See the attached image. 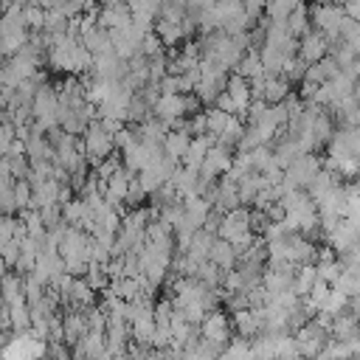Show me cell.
Wrapping results in <instances>:
<instances>
[{
    "label": "cell",
    "instance_id": "16",
    "mask_svg": "<svg viewBox=\"0 0 360 360\" xmlns=\"http://www.w3.org/2000/svg\"><path fill=\"white\" fill-rule=\"evenodd\" d=\"M208 259L217 264V267H222V270H231V267H236V248L228 242V239H222V236H214V242H211V250H208Z\"/></svg>",
    "mask_w": 360,
    "mask_h": 360
},
{
    "label": "cell",
    "instance_id": "29",
    "mask_svg": "<svg viewBox=\"0 0 360 360\" xmlns=\"http://www.w3.org/2000/svg\"><path fill=\"white\" fill-rule=\"evenodd\" d=\"M228 121H231V112L219 110L217 104H208V110H205V129H208L211 135H219V132L228 127Z\"/></svg>",
    "mask_w": 360,
    "mask_h": 360
},
{
    "label": "cell",
    "instance_id": "31",
    "mask_svg": "<svg viewBox=\"0 0 360 360\" xmlns=\"http://www.w3.org/2000/svg\"><path fill=\"white\" fill-rule=\"evenodd\" d=\"M332 287L343 290L346 295L360 292V270H354V267H343V270H340V276H338V281H335Z\"/></svg>",
    "mask_w": 360,
    "mask_h": 360
},
{
    "label": "cell",
    "instance_id": "45",
    "mask_svg": "<svg viewBox=\"0 0 360 360\" xmlns=\"http://www.w3.org/2000/svg\"><path fill=\"white\" fill-rule=\"evenodd\" d=\"M6 6H8V0H0V14L6 11Z\"/></svg>",
    "mask_w": 360,
    "mask_h": 360
},
{
    "label": "cell",
    "instance_id": "17",
    "mask_svg": "<svg viewBox=\"0 0 360 360\" xmlns=\"http://www.w3.org/2000/svg\"><path fill=\"white\" fill-rule=\"evenodd\" d=\"M214 236H217V233H211V231H205V228H197V231L191 233L188 245H186L188 259H191V262H197V264H200V262H205V259H208V250H211Z\"/></svg>",
    "mask_w": 360,
    "mask_h": 360
},
{
    "label": "cell",
    "instance_id": "1",
    "mask_svg": "<svg viewBox=\"0 0 360 360\" xmlns=\"http://www.w3.org/2000/svg\"><path fill=\"white\" fill-rule=\"evenodd\" d=\"M82 152H84V158H87V163H90V166H96L101 158H107V155H112V152H115L112 135L101 127L98 115H96V118L84 127V132H82Z\"/></svg>",
    "mask_w": 360,
    "mask_h": 360
},
{
    "label": "cell",
    "instance_id": "38",
    "mask_svg": "<svg viewBox=\"0 0 360 360\" xmlns=\"http://www.w3.org/2000/svg\"><path fill=\"white\" fill-rule=\"evenodd\" d=\"M115 169H121V158H118L115 152H112V155H107V158H101V160L93 166V172H96L101 180H107V177H110Z\"/></svg>",
    "mask_w": 360,
    "mask_h": 360
},
{
    "label": "cell",
    "instance_id": "34",
    "mask_svg": "<svg viewBox=\"0 0 360 360\" xmlns=\"http://www.w3.org/2000/svg\"><path fill=\"white\" fill-rule=\"evenodd\" d=\"M22 20H25V25H28L31 31H37V28H42V22H45V8H42L37 0H28L25 8H22Z\"/></svg>",
    "mask_w": 360,
    "mask_h": 360
},
{
    "label": "cell",
    "instance_id": "28",
    "mask_svg": "<svg viewBox=\"0 0 360 360\" xmlns=\"http://www.w3.org/2000/svg\"><path fill=\"white\" fill-rule=\"evenodd\" d=\"M298 0H264V17L270 22H287L290 11L295 8Z\"/></svg>",
    "mask_w": 360,
    "mask_h": 360
},
{
    "label": "cell",
    "instance_id": "14",
    "mask_svg": "<svg viewBox=\"0 0 360 360\" xmlns=\"http://www.w3.org/2000/svg\"><path fill=\"white\" fill-rule=\"evenodd\" d=\"M214 143H217V135H211V132H202V135H191V141H188V149H186V155L180 158V163L200 169V163H202L205 152H208Z\"/></svg>",
    "mask_w": 360,
    "mask_h": 360
},
{
    "label": "cell",
    "instance_id": "40",
    "mask_svg": "<svg viewBox=\"0 0 360 360\" xmlns=\"http://www.w3.org/2000/svg\"><path fill=\"white\" fill-rule=\"evenodd\" d=\"M0 256L8 262V267H14V262L20 259V239H14V236L11 239H3L0 242Z\"/></svg>",
    "mask_w": 360,
    "mask_h": 360
},
{
    "label": "cell",
    "instance_id": "44",
    "mask_svg": "<svg viewBox=\"0 0 360 360\" xmlns=\"http://www.w3.org/2000/svg\"><path fill=\"white\" fill-rule=\"evenodd\" d=\"M115 3H124V0H101V6H115Z\"/></svg>",
    "mask_w": 360,
    "mask_h": 360
},
{
    "label": "cell",
    "instance_id": "41",
    "mask_svg": "<svg viewBox=\"0 0 360 360\" xmlns=\"http://www.w3.org/2000/svg\"><path fill=\"white\" fill-rule=\"evenodd\" d=\"M149 194L143 191V186H141V180H138V174H132V180H129V191H127V202L129 205H138L141 200H146Z\"/></svg>",
    "mask_w": 360,
    "mask_h": 360
},
{
    "label": "cell",
    "instance_id": "12",
    "mask_svg": "<svg viewBox=\"0 0 360 360\" xmlns=\"http://www.w3.org/2000/svg\"><path fill=\"white\" fill-rule=\"evenodd\" d=\"M0 295H3V304L25 301V273L6 270V273L0 276Z\"/></svg>",
    "mask_w": 360,
    "mask_h": 360
},
{
    "label": "cell",
    "instance_id": "5",
    "mask_svg": "<svg viewBox=\"0 0 360 360\" xmlns=\"http://www.w3.org/2000/svg\"><path fill=\"white\" fill-rule=\"evenodd\" d=\"M245 231H250V205H236V208H231V211L222 214L219 228H217V236L233 242Z\"/></svg>",
    "mask_w": 360,
    "mask_h": 360
},
{
    "label": "cell",
    "instance_id": "19",
    "mask_svg": "<svg viewBox=\"0 0 360 360\" xmlns=\"http://www.w3.org/2000/svg\"><path fill=\"white\" fill-rule=\"evenodd\" d=\"M259 59H262V68H264V73L267 76H281V68H284V53L276 48V45H270V42H262L259 48Z\"/></svg>",
    "mask_w": 360,
    "mask_h": 360
},
{
    "label": "cell",
    "instance_id": "20",
    "mask_svg": "<svg viewBox=\"0 0 360 360\" xmlns=\"http://www.w3.org/2000/svg\"><path fill=\"white\" fill-rule=\"evenodd\" d=\"M82 42H84V48H87L93 56H101V53H110V51H112L110 31H107V28H101V25H96L93 31H87V34L82 37Z\"/></svg>",
    "mask_w": 360,
    "mask_h": 360
},
{
    "label": "cell",
    "instance_id": "24",
    "mask_svg": "<svg viewBox=\"0 0 360 360\" xmlns=\"http://www.w3.org/2000/svg\"><path fill=\"white\" fill-rule=\"evenodd\" d=\"M292 93V84L284 76H264V101L267 104H278Z\"/></svg>",
    "mask_w": 360,
    "mask_h": 360
},
{
    "label": "cell",
    "instance_id": "21",
    "mask_svg": "<svg viewBox=\"0 0 360 360\" xmlns=\"http://www.w3.org/2000/svg\"><path fill=\"white\" fill-rule=\"evenodd\" d=\"M188 141H191V135L186 132V129H169L166 135H163V152L169 155V158H174V160H180L183 155H186V149H188Z\"/></svg>",
    "mask_w": 360,
    "mask_h": 360
},
{
    "label": "cell",
    "instance_id": "43",
    "mask_svg": "<svg viewBox=\"0 0 360 360\" xmlns=\"http://www.w3.org/2000/svg\"><path fill=\"white\" fill-rule=\"evenodd\" d=\"M6 270H11V267H8V262H6V259H3V256H0V276H3V273H6Z\"/></svg>",
    "mask_w": 360,
    "mask_h": 360
},
{
    "label": "cell",
    "instance_id": "15",
    "mask_svg": "<svg viewBox=\"0 0 360 360\" xmlns=\"http://www.w3.org/2000/svg\"><path fill=\"white\" fill-rule=\"evenodd\" d=\"M6 312H8V332L11 335L31 332V307H28V301L6 304Z\"/></svg>",
    "mask_w": 360,
    "mask_h": 360
},
{
    "label": "cell",
    "instance_id": "2",
    "mask_svg": "<svg viewBox=\"0 0 360 360\" xmlns=\"http://www.w3.org/2000/svg\"><path fill=\"white\" fill-rule=\"evenodd\" d=\"M343 6L340 3H312L309 6V22L329 37V42H340V25H343Z\"/></svg>",
    "mask_w": 360,
    "mask_h": 360
},
{
    "label": "cell",
    "instance_id": "8",
    "mask_svg": "<svg viewBox=\"0 0 360 360\" xmlns=\"http://www.w3.org/2000/svg\"><path fill=\"white\" fill-rule=\"evenodd\" d=\"M326 53H329V37H326L323 31L309 28L307 34L298 37V56H301L307 65L318 62V59L326 56Z\"/></svg>",
    "mask_w": 360,
    "mask_h": 360
},
{
    "label": "cell",
    "instance_id": "6",
    "mask_svg": "<svg viewBox=\"0 0 360 360\" xmlns=\"http://www.w3.org/2000/svg\"><path fill=\"white\" fill-rule=\"evenodd\" d=\"M231 332H233V323H231V318L219 307L211 309L202 318V323H200V335L208 338V340H214V343H219V346H225L231 340Z\"/></svg>",
    "mask_w": 360,
    "mask_h": 360
},
{
    "label": "cell",
    "instance_id": "9",
    "mask_svg": "<svg viewBox=\"0 0 360 360\" xmlns=\"http://www.w3.org/2000/svg\"><path fill=\"white\" fill-rule=\"evenodd\" d=\"M231 323H233V332L242 335V338H256L262 332V321H259V312L256 307H242V309H233L231 312Z\"/></svg>",
    "mask_w": 360,
    "mask_h": 360
},
{
    "label": "cell",
    "instance_id": "3",
    "mask_svg": "<svg viewBox=\"0 0 360 360\" xmlns=\"http://www.w3.org/2000/svg\"><path fill=\"white\" fill-rule=\"evenodd\" d=\"M231 163H233V149L214 143V146L205 152L202 163H200V177H202V180H219V177L231 169Z\"/></svg>",
    "mask_w": 360,
    "mask_h": 360
},
{
    "label": "cell",
    "instance_id": "36",
    "mask_svg": "<svg viewBox=\"0 0 360 360\" xmlns=\"http://www.w3.org/2000/svg\"><path fill=\"white\" fill-rule=\"evenodd\" d=\"M14 205H17V214L31 205V183H28V177L14 180Z\"/></svg>",
    "mask_w": 360,
    "mask_h": 360
},
{
    "label": "cell",
    "instance_id": "30",
    "mask_svg": "<svg viewBox=\"0 0 360 360\" xmlns=\"http://www.w3.org/2000/svg\"><path fill=\"white\" fill-rule=\"evenodd\" d=\"M332 132H335V121L321 110L318 112V118L312 121V135H315V141H318V146H323V143H329V138H332Z\"/></svg>",
    "mask_w": 360,
    "mask_h": 360
},
{
    "label": "cell",
    "instance_id": "33",
    "mask_svg": "<svg viewBox=\"0 0 360 360\" xmlns=\"http://www.w3.org/2000/svg\"><path fill=\"white\" fill-rule=\"evenodd\" d=\"M346 301H349V295L343 292V290H338V287H329V295H326V301H323V307H321V312H326V315H340L343 309H346Z\"/></svg>",
    "mask_w": 360,
    "mask_h": 360
},
{
    "label": "cell",
    "instance_id": "22",
    "mask_svg": "<svg viewBox=\"0 0 360 360\" xmlns=\"http://www.w3.org/2000/svg\"><path fill=\"white\" fill-rule=\"evenodd\" d=\"M211 202L202 197V194H191V197H186L183 200V211H186V217L194 222V225H200L202 228V222H205V217L211 214Z\"/></svg>",
    "mask_w": 360,
    "mask_h": 360
},
{
    "label": "cell",
    "instance_id": "35",
    "mask_svg": "<svg viewBox=\"0 0 360 360\" xmlns=\"http://www.w3.org/2000/svg\"><path fill=\"white\" fill-rule=\"evenodd\" d=\"M346 264L335 256V259H329V262H315V270H318V278H323V281H329V284H335L338 281V276H340V270H343Z\"/></svg>",
    "mask_w": 360,
    "mask_h": 360
},
{
    "label": "cell",
    "instance_id": "7",
    "mask_svg": "<svg viewBox=\"0 0 360 360\" xmlns=\"http://www.w3.org/2000/svg\"><path fill=\"white\" fill-rule=\"evenodd\" d=\"M0 354H6V357H39V354H45V340H39L34 332H22V335H14V338H8V343H3V349H0Z\"/></svg>",
    "mask_w": 360,
    "mask_h": 360
},
{
    "label": "cell",
    "instance_id": "23",
    "mask_svg": "<svg viewBox=\"0 0 360 360\" xmlns=\"http://www.w3.org/2000/svg\"><path fill=\"white\" fill-rule=\"evenodd\" d=\"M318 281V270H315V262H304L295 267V278H292V292L295 295H307L312 290V284Z\"/></svg>",
    "mask_w": 360,
    "mask_h": 360
},
{
    "label": "cell",
    "instance_id": "4",
    "mask_svg": "<svg viewBox=\"0 0 360 360\" xmlns=\"http://www.w3.org/2000/svg\"><path fill=\"white\" fill-rule=\"evenodd\" d=\"M326 146H329V155H338V158L354 155V158H360V127H354V124L335 127Z\"/></svg>",
    "mask_w": 360,
    "mask_h": 360
},
{
    "label": "cell",
    "instance_id": "18",
    "mask_svg": "<svg viewBox=\"0 0 360 360\" xmlns=\"http://www.w3.org/2000/svg\"><path fill=\"white\" fill-rule=\"evenodd\" d=\"M90 304H96V290L82 276H76L73 284H70V290H68L65 307H90Z\"/></svg>",
    "mask_w": 360,
    "mask_h": 360
},
{
    "label": "cell",
    "instance_id": "11",
    "mask_svg": "<svg viewBox=\"0 0 360 360\" xmlns=\"http://www.w3.org/2000/svg\"><path fill=\"white\" fill-rule=\"evenodd\" d=\"M132 22V14H129V6L127 3H115V6H98V25L107 28V31H115V28H124Z\"/></svg>",
    "mask_w": 360,
    "mask_h": 360
},
{
    "label": "cell",
    "instance_id": "32",
    "mask_svg": "<svg viewBox=\"0 0 360 360\" xmlns=\"http://www.w3.org/2000/svg\"><path fill=\"white\" fill-rule=\"evenodd\" d=\"M304 70H307V62L295 53V56H287V59H284L281 76H284L290 84H295V82H304Z\"/></svg>",
    "mask_w": 360,
    "mask_h": 360
},
{
    "label": "cell",
    "instance_id": "10",
    "mask_svg": "<svg viewBox=\"0 0 360 360\" xmlns=\"http://www.w3.org/2000/svg\"><path fill=\"white\" fill-rule=\"evenodd\" d=\"M87 332V318L82 307H68V312L62 315V338L68 346H73L82 335Z\"/></svg>",
    "mask_w": 360,
    "mask_h": 360
},
{
    "label": "cell",
    "instance_id": "26",
    "mask_svg": "<svg viewBox=\"0 0 360 360\" xmlns=\"http://www.w3.org/2000/svg\"><path fill=\"white\" fill-rule=\"evenodd\" d=\"M155 34L163 39V45H174V42H180V39H186L183 22L163 20V17H158V20H155Z\"/></svg>",
    "mask_w": 360,
    "mask_h": 360
},
{
    "label": "cell",
    "instance_id": "37",
    "mask_svg": "<svg viewBox=\"0 0 360 360\" xmlns=\"http://www.w3.org/2000/svg\"><path fill=\"white\" fill-rule=\"evenodd\" d=\"M6 160H8V174H11L14 180L28 177L31 163H28V158H25V155H11V158H6Z\"/></svg>",
    "mask_w": 360,
    "mask_h": 360
},
{
    "label": "cell",
    "instance_id": "13",
    "mask_svg": "<svg viewBox=\"0 0 360 360\" xmlns=\"http://www.w3.org/2000/svg\"><path fill=\"white\" fill-rule=\"evenodd\" d=\"M225 90L231 93V98H233V104H236V115H245V110H248V104H250V82L233 70V73H228V79H225Z\"/></svg>",
    "mask_w": 360,
    "mask_h": 360
},
{
    "label": "cell",
    "instance_id": "39",
    "mask_svg": "<svg viewBox=\"0 0 360 360\" xmlns=\"http://www.w3.org/2000/svg\"><path fill=\"white\" fill-rule=\"evenodd\" d=\"M160 51H163V39L155 34V28H152V31H146V34H143V39H141V53L155 56V53H160Z\"/></svg>",
    "mask_w": 360,
    "mask_h": 360
},
{
    "label": "cell",
    "instance_id": "25",
    "mask_svg": "<svg viewBox=\"0 0 360 360\" xmlns=\"http://www.w3.org/2000/svg\"><path fill=\"white\" fill-rule=\"evenodd\" d=\"M239 76H245L248 82L250 79H256V76H264V68H262V59H259V51L256 48H248L245 53H242V59L236 62V68H233Z\"/></svg>",
    "mask_w": 360,
    "mask_h": 360
},
{
    "label": "cell",
    "instance_id": "42",
    "mask_svg": "<svg viewBox=\"0 0 360 360\" xmlns=\"http://www.w3.org/2000/svg\"><path fill=\"white\" fill-rule=\"evenodd\" d=\"M214 104H217L219 110H225V112L236 115V104H233V98H231V93H228V90H219V93H217V98H214Z\"/></svg>",
    "mask_w": 360,
    "mask_h": 360
},
{
    "label": "cell",
    "instance_id": "27",
    "mask_svg": "<svg viewBox=\"0 0 360 360\" xmlns=\"http://www.w3.org/2000/svg\"><path fill=\"white\" fill-rule=\"evenodd\" d=\"M287 28H290V34L292 37H301V34H307L309 31V6H304L301 0L295 3V8L290 11V17H287Z\"/></svg>",
    "mask_w": 360,
    "mask_h": 360
}]
</instances>
